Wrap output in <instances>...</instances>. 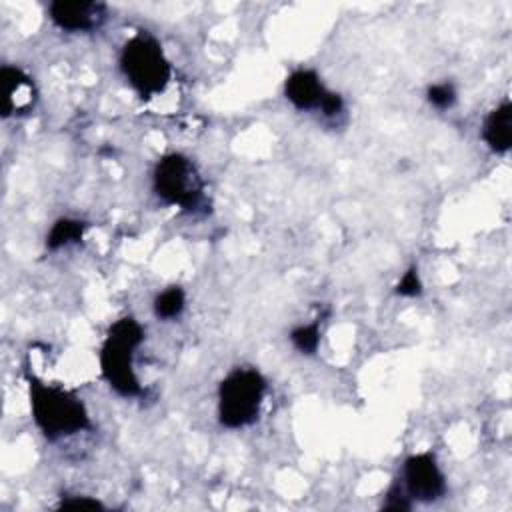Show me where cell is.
Returning <instances> with one entry per match:
<instances>
[{
  "instance_id": "obj_8",
  "label": "cell",
  "mask_w": 512,
  "mask_h": 512,
  "mask_svg": "<svg viewBox=\"0 0 512 512\" xmlns=\"http://www.w3.org/2000/svg\"><path fill=\"white\" fill-rule=\"evenodd\" d=\"M0 84H2L0 112L4 118L26 114L34 108L38 92H36L34 80L20 66L4 64L0 70Z\"/></svg>"
},
{
  "instance_id": "obj_5",
  "label": "cell",
  "mask_w": 512,
  "mask_h": 512,
  "mask_svg": "<svg viewBox=\"0 0 512 512\" xmlns=\"http://www.w3.org/2000/svg\"><path fill=\"white\" fill-rule=\"evenodd\" d=\"M152 190L160 202L178 206L184 212H196L204 204V180L196 164L180 152H170L156 160Z\"/></svg>"
},
{
  "instance_id": "obj_7",
  "label": "cell",
  "mask_w": 512,
  "mask_h": 512,
  "mask_svg": "<svg viewBox=\"0 0 512 512\" xmlns=\"http://www.w3.org/2000/svg\"><path fill=\"white\" fill-rule=\"evenodd\" d=\"M48 18L64 32H92L106 20V4L94 0H54L48 4Z\"/></svg>"
},
{
  "instance_id": "obj_3",
  "label": "cell",
  "mask_w": 512,
  "mask_h": 512,
  "mask_svg": "<svg viewBox=\"0 0 512 512\" xmlns=\"http://www.w3.org/2000/svg\"><path fill=\"white\" fill-rule=\"evenodd\" d=\"M118 66L126 82L144 100L162 94L172 78L170 60L162 44L150 32H138L124 42Z\"/></svg>"
},
{
  "instance_id": "obj_16",
  "label": "cell",
  "mask_w": 512,
  "mask_h": 512,
  "mask_svg": "<svg viewBox=\"0 0 512 512\" xmlns=\"http://www.w3.org/2000/svg\"><path fill=\"white\" fill-rule=\"evenodd\" d=\"M382 508L384 510H410L412 508V500L410 496L406 494V490L402 488V484H394L390 486V490L384 494V500H382Z\"/></svg>"
},
{
  "instance_id": "obj_10",
  "label": "cell",
  "mask_w": 512,
  "mask_h": 512,
  "mask_svg": "<svg viewBox=\"0 0 512 512\" xmlns=\"http://www.w3.org/2000/svg\"><path fill=\"white\" fill-rule=\"evenodd\" d=\"M482 140L494 154H506L512 146V104L504 100L488 112L482 124Z\"/></svg>"
},
{
  "instance_id": "obj_14",
  "label": "cell",
  "mask_w": 512,
  "mask_h": 512,
  "mask_svg": "<svg viewBox=\"0 0 512 512\" xmlns=\"http://www.w3.org/2000/svg\"><path fill=\"white\" fill-rule=\"evenodd\" d=\"M458 94L452 82H436L426 88V100L430 106L438 110H448L454 106Z\"/></svg>"
},
{
  "instance_id": "obj_15",
  "label": "cell",
  "mask_w": 512,
  "mask_h": 512,
  "mask_svg": "<svg viewBox=\"0 0 512 512\" xmlns=\"http://www.w3.org/2000/svg\"><path fill=\"white\" fill-rule=\"evenodd\" d=\"M396 294L404 296V298H416L422 294V280H420V272L418 266L412 264L398 280L396 284Z\"/></svg>"
},
{
  "instance_id": "obj_1",
  "label": "cell",
  "mask_w": 512,
  "mask_h": 512,
  "mask_svg": "<svg viewBox=\"0 0 512 512\" xmlns=\"http://www.w3.org/2000/svg\"><path fill=\"white\" fill-rule=\"evenodd\" d=\"M26 382L32 420L46 440L56 442L92 428L90 414L74 392L46 384L30 372L26 374Z\"/></svg>"
},
{
  "instance_id": "obj_4",
  "label": "cell",
  "mask_w": 512,
  "mask_h": 512,
  "mask_svg": "<svg viewBox=\"0 0 512 512\" xmlns=\"http://www.w3.org/2000/svg\"><path fill=\"white\" fill-rule=\"evenodd\" d=\"M266 378L256 368H234L218 386V422L224 428L250 426L266 396Z\"/></svg>"
},
{
  "instance_id": "obj_17",
  "label": "cell",
  "mask_w": 512,
  "mask_h": 512,
  "mask_svg": "<svg viewBox=\"0 0 512 512\" xmlns=\"http://www.w3.org/2000/svg\"><path fill=\"white\" fill-rule=\"evenodd\" d=\"M342 110H344V100H342V96H340L338 92L328 90L326 96H324V100H322V104H320V108H318V112H322L326 118H334V116H338Z\"/></svg>"
},
{
  "instance_id": "obj_12",
  "label": "cell",
  "mask_w": 512,
  "mask_h": 512,
  "mask_svg": "<svg viewBox=\"0 0 512 512\" xmlns=\"http://www.w3.org/2000/svg\"><path fill=\"white\" fill-rule=\"evenodd\" d=\"M184 306H186L184 290L180 286H168L154 298L152 310L158 320H174L184 312Z\"/></svg>"
},
{
  "instance_id": "obj_11",
  "label": "cell",
  "mask_w": 512,
  "mask_h": 512,
  "mask_svg": "<svg viewBox=\"0 0 512 512\" xmlns=\"http://www.w3.org/2000/svg\"><path fill=\"white\" fill-rule=\"evenodd\" d=\"M86 230H88V224L84 220L68 218V216L58 218L46 234V248L60 250L70 244H78V242H82Z\"/></svg>"
},
{
  "instance_id": "obj_18",
  "label": "cell",
  "mask_w": 512,
  "mask_h": 512,
  "mask_svg": "<svg viewBox=\"0 0 512 512\" xmlns=\"http://www.w3.org/2000/svg\"><path fill=\"white\" fill-rule=\"evenodd\" d=\"M60 508H102V502L90 496H68L62 498Z\"/></svg>"
},
{
  "instance_id": "obj_9",
  "label": "cell",
  "mask_w": 512,
  "mask_h": 512,
  "mask_svg": "<svg viewBox=\"0 0 512 512\" xmlns=\"http://www.w3.org/2000/svg\"><path fill=\"white\" fill-rule=\"evenodd\" d=\"M328 88L324 86L318 72L310 68H298L292 74H288L284 82V96L286 100L302 112L318 110Z\"/></svg>"
},
{
  "instance_id": "obj_2",
  "label": "cell",
  "mask_w": 512,
  "mask_h": 512,
  "mask_svg": "<svg viewBox=\"0 0 512 512\" xmlns=\"http://www.w3.org/2000/svg\"><path fill=\"white\" fill-rule=\"evenodd\" d=\"M142 342V324L132 316H124L110 324L98 352V364L104 382L124 398L142 394L140 380L134 372V354Z\"/></svg>"
},
{
  "instance_id": "obj_6",
  "label": "cell",
  "mask_w": 512,
  "mask_h": 512,
  "mask_svg": "<svg viewBox=\"0 0 512 512\" xmlns=\"http://www.w3.org/2000/svg\"><path fill=\"white\" fill-rule=\"evenodd\" d=\"M402 488L412 502L430 504L446 494V476L432 452L410 454L402 464Z\"/></svg>"
},
{
  "instance_id": "obj_13",
  "label": "cell",
  "mask_w": 512,
  "mask_h": 512,
  "mask_svg": "<svg viewBox=\"0 0 512 512\" xmlns=\"http://www.w3.org/2000/svg\"><path fill=\"white\" fill-rule=\"evenodd\" d=\"M322 340V328H320V318H316L310 324H300L290 332V342L292 346L306 356H312Z\"/></svg>"
}]
</instances>
